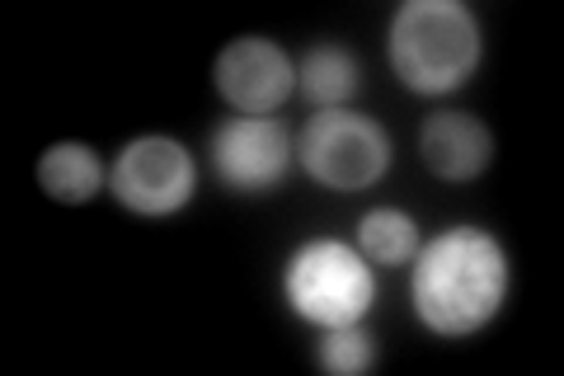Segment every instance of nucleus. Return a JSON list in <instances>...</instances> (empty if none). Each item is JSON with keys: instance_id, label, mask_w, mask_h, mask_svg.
I'll list each match as a JSON object with an SVG mask.
<instances>
[{"instance_id": "f257e3e1", "label": "nucleus", "mask_w": 564, "mask_h": 376, "mask_svg": "<svg viewBox=\"0 0 564 376\" xmlns=\"http://www.w3.org/2000/svg\"><path fill=\"white\" fill-rule=\"evenodd\" d=\"M508 249L485 226H447L410 259V301L423 330L437 339L480 334L508 301Z\"/></svg>"}, {"instance_id": "f03ea898", "label": "nucleus", "mask_w": 564, "mask_h": 376, "mask_svg": "<svg viewBox=\"0 0 564 376\" xmlns=\"http://www.w3.org/2000/svg\"><path fill=\"white\" fill-rule=\"evenodd\" d=\"M386 52L414 95H452L480 71L485 33L462 0H404L386 29Z\"/></svg>"}, {"instance_id": "7ed1b4c3", "label": "nucleus", "mask_w": 564, "mask_h": 376, "mask_svg": "<svg viewBox=\"0 0 564 376\" xmlns=\"http://www.w3.org/2000/svg\"><path fill=\"white\" fill-rule=\"evenodd\" d=\"M282 301L315 330L367 320L377 301V273L367 255L348 240L311 236L282 264Z\"/></svg>"}, {"instance_id": "20e7f679", "label": "nucleus", "mask_w": 564, "mask_h": 376, "mask_svg": "<svg viewBox=\"0 0 564 376\" xmlns=\"http://www.w3.org/2000/svg\"><path fill=\"white\" fill-rule=\"evenodd\" d=\"M296 160L321 189L362 193L391 170V137L367 114L315 109L296 137Z\"/></svg>"}, {"instance_id": "39448f33", "label": "nucleus", "mask_w": 564, "mask_h": 376, "mask_svg": "<svg viewBox=\"0 0 564 376\" xmlns=\"http://www.w3.org/2000/svg\"><path fill=\"white\" fill-rule=\"evenodd\" d=\"M113 198L137 217H174L198 193V160L165 132L132 137L109 165Z\"/></svg>"}, {"instance_id": "423d86ee", "label": "nucleus", "mask_w": 564, "mask_h": 376, "mask_svg": "<svg viewBox=\"0 0 564 376\" xmlns=\"http://www.w3.org/2000/svg\"><path fill=\"white\" fill-rule=\"evenodd\" d=\"M207 155H212V170L226 189L236 193H269L282 184V174L292 165V137L278 118L269 114H231L212 128L207 141Z\"/></svg>"}, {"instance_id": "0eeeda50", "label": "nucleus", "mask_w": 564, "mask_h": 376, "mask_svg": "<svg viewBox=\"0 0 564 376\" xmlns=\"http://www.w3.org/2000/svg\"><path fill=\"white\" fill-rule=\"evenodd\" d=\"M212 80L236 114H273L296 89V62L282 43L263 39V33H245V39H231L217 52Z\"/></svg>"}, {"instance_id": "6e6552de", "label": "nucleus", "mask_w": 564, "mask_h": 376, "mask_svg": "<svg viewBox=\"0 0 564 376\" xmlns=\"http://www.w3.org/2000/svg\"><path fill=\"white\" fill-rule=\"evenodd\" d=\"M419 155L437 179L466 184V179L485 174V165L494 160V137L466 109H437L419 122Z\"/></svg>"}, {"instance_id": "1a4fd4ad", "label": "nucleus", "mask_w": 564, "mask_h": 376, "mask_svg": "<svg viewBox=\"0 0 564 376\" xmlns=\"http://www.w3.org/2000/svg\"><path fill=\"white\" fill-rule=\"evenodd\" d=\"M296 89L311 109H344L362 89V66L344 43H311L306 57L296 62Z\"/></svg>"}, {"instance_id": "9d476101", "label": "nucleus", "mask_w": 564, "mask_h": 376, "mask_svg": "<svg viewBox=\"0 0 564 376\" xmlns=\"http://www.w3.org/2000/svg\"><path fill=\"white\" fill-rule=\"evenodd\" d=\"M104 184H109V170L85 141H52L39 155V189L57 203H90Z\"/></svg>"}, {"instance_id": "9b49d317", "label": "nucleus", "mask_w": 564, "mask_h": 376, "mask_svg": "<svg viewBox=\"0 0 564 376\" xmlns=\"http://www.w3.org/2000/svg\"><path fill=\"white\" fill-rule=\"evenodd\" d=\"M419 222L404 207H367L358 217V249L367 264L381 268H400L419 255Z\"/></svg>"}, {"instance_id": "f8f14e48", "label": "nucleus", "mask_w": 564, "mask_h": 376, "mask_svg": "<svg viewBox=\"0 0 564 376\" xmlns=\"http://www.w3.org/2000/svg\"><path fill=\"white\" fill-rule=\"evenodd\" d=\"M315 363L329 376H362L377 367V334L352 320V325H329L321 330V344H315Z\"/></svg>"}]
</instances>
